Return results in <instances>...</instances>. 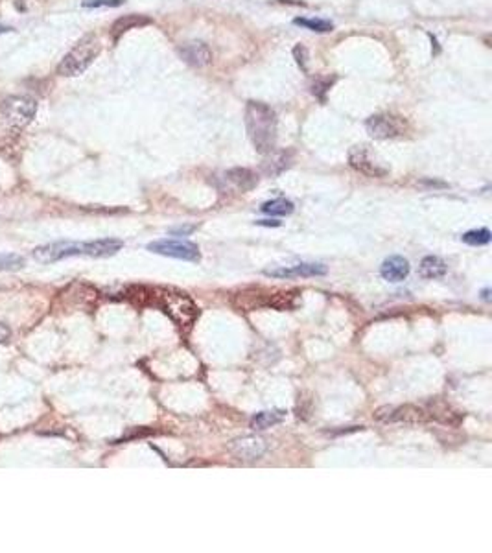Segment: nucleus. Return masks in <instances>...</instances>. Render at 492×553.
<instances>
[{
  "instance_id": "obj_1",
  "label": "nucleus",
  "mask_w": 492,
  "mask_h": 553,
  "mask_svg": "<svg viewBox=\"0 0 492 553\" xmlns=\"http://www.w3.org/2000/svg\"><path fill=\"white\" fill-rule=\"evenodd\" d=\"M122 247H124V242L116 240V238H102V240L93 242H50V244L35 247L32 257L43 264L57 262L69 257L107 258L116 255Z\"/></svg>"
},
{
  "instance_id": "obj_2",
  "label": "nucleus",
  "mask_w": 492,
  "mask_h": 553,
  "mask_svg": "<svg viewBox=\"0 0 492 553\" xmlns=\"http://www.w3.org/2000/svg\"><path fill=\"white\" fill-rule=\"evenodd\" d=\"M246 127L249 140L258 154L268 155L277 146V115L268 104L249 102L246 107Z\"/></svg>"
},
{
  "instance_id": "obj_3",
  "label": "nucleus",
  "mask_w": 492,
  "mask_h": 553,
  "mask_svg": "<svg viewBox=\"0 0 492 553\" xmlns=\"http://www.w3.org/2000/svg\"><path fill=\"white\" fill-rule=\"evenodd\" d=\"M148 307L163 310L177 327H192L199 316V308L188 293L175 288H152L149 286Z\"/></svg>"
},
{
  "instance_id": "obj_4",
  "label": "nucleus",
  "mask_w": 492,
  "mask_h": 553,
  "mask_svg": "<svg viewBox=\"0 0 492 553\" xmlns=\"http://www.w3.org/2000/svg\"><path fill=\"white\" fill-rule=\"evenodd\" d=\"M100 50H102V44H100L98 37L94 33H87L61 60V63L57 65V74L65 78L80 76V74L87 71L89 66L93 65V61L98 57Z\"/></svg>"
},
{
  "instance_id": "obj_5",
  "label": "nucleus",
  "mask_w": 492,
  "mask_h": 553,
  "mask_svg": "<svg viewBox=\"0 0 492 553\" xmlns=\"http://www.w3.org/2000/svg\"><path fill=\"white\" fill-rule=\"evenodd\" d=\"M37 102L30 96H10L0 104V122L8 129H22L35 118Z\"/></svg>"
},
{
  "instance_id": "obj_6",
  "label": "nucleus",
  "mask_w": 492,
  "mask_h": 553,
  "mask_svg": "<svg viewBox=\"0 0 492 553\" xmlns=\"http://www.w3.org/2000/svg\"><path fill=\"white\" fill-rule=\"evenodd\" d=\"M148 251L155 255H163V257L179 258L186 262H199L201 253L199 247L194 242L188 240H175V238H161V240L149 242Z\"/></svg>"
},
{
  "instance_id": "obj_7",
  "label": "nucleus",
  "mask_w": 492,
  "mask_h": 553,
  "mask_svg": "<svg viewBox=\"0 0 492 553\" xmlns=\"http://www.w3.org/2000/svg\"><path fill=\"white\" fill-rule=\"evenodd\" d=\"M374 419L385 424H419V422H426L430 419L428 411L424 408L413 404L404 406H383L374 411Z\"/></svg>"
},
{
  "instance_id": "obj_8",
  "label": "nucleus",
  "mask_w": 492,
  "mask_h": 553,
  "mask_svg": "<svg viewBox=\"0 0 492 553\" xmlns=\"http://www.w3.org/2000/svg\"><path fill=\"white\" fill-rule=\"evenodd\" d=\"M365 129L372 138L385 140V138L400 137L408 129V122L402 116L391 115V113H380V115H372L367 118Z\"/></svg>"
},
{
  "instance_id": "obj_9",
  "label": "nucleus",
  "mask_w": 492,
  "mask_h": 553,
  "mask_svg": "<svg viewBox=\"0 0 492 553\" xmlns=\"http://www.w3.org/2000/svg\"><path fill=\"white\" fill-rule=\"evenodd\" d=\"M266 277L271 279H310V277H323L327 275V266L316 262H301L295 266H279V268L264 269Z\"/></svg>"
},
{
  "instance_id": "obj_10",
  "label": "nucleus",
  "mask_w": 492,
  "mask_h": 553,
  "mask_svg": "<svg viewBox=\"0 0 492 553\" xmlns=\"http://www.w3.org/2000/svg\"><path fill=\"white\" fill-rule=\"evenodd\" d=\"M349 165L367 177H385L389 170L374 161L367 146H354L349 152Z\"/></svg>"
},
{
  "instance_id": "obj_11",
  "label": "nucleus",
  "mask_w": 492,
  "mask_h": 553,
  "mask_svg": "<svg viewBox=\"0 0 492 553\" xmlns=\"http://www.w3.org/2000/svg\"><path fill=\"white\" fill-rule=\"evenodd\" d=\"M268 444L262 437L258 435H247V437L236 439L235 443L230 444V452L236 460L240 461H257L266 454Z\"/></svg>"
},
{
  "instance_id": "obj_12",
  "label": "nucleus",
  "mask_w": 492,
  "mask_h": 553,
  "mask_svg": "<svg viewBox=\"0 0 492 553\" xmlns=\"http://www.w3.org/2000/svg\"><path fill=\"white\" fill-rule=\"evenodd\" d=\"M410 271V262L404 257H399V255L385 258L382 266H380V275L389 282H402L404 279H408Z\"/></svg>"
},
{
  "instance_id": "obj_13",
  "label": "nucleus",
  "mask_w": 492,
  "mask_h": 553,
  "mask_svg": "<svg viewBox=\"0 0 492 553\" xmlns=\"http://www.w3.org/2000/svg\"><path fill=\"white\" fill-rule=\"evenodd\" d=\"M181 55L186 63L194 66H205L212 61V52L208 48V44L201 41H194V43H186L179 48Z\"/></svg>"
},
{
  "instance_id": "obj_14",
  "label": "nucleus",
  "mask_w": 492,
  "mask_h": 553,
  "mask_svg": "<svg viewBox=\"0 0 492 553\" xmlns=\"http://www.w3.org/2000/svg\"><path fill=\"white\" fill-rule=\"evenodd\" d=\"M152 19L146 15H135V13H131V15H124L120 17V19H116L115 22H113V26H111V35H113V41H118V39L124 35L126 32H129V30H133V28H140V26H148V24H152Z\"/></svg>"
},
{
  "instance_id": "obj_15",
  "label": "nucleus",
  "mask_w": 492,
  "mask_h": 553,
  "mask_svg": "<svg viewBox=\"0 0 492 553\" xmlns=\"http://www.w3.org/2000/svg\"><path fill=\"white\" fill-rule=\"evenodd\" d=\"M225 179L235 186L236 190L240 192H249L258 185V176L249 168H233L227 170Z\"/></svg>"
},
{
  "instance_id": "obj_16",
  "label": "nucleus",
  "mask_w": 492,
  "mask_h": 553,
  "mask_svg": "<svg viewBox=\"0 0 492 553\" xmlns=\"http://www.w3.org/2000/svg\"><path fill=\"white\" fill-rule=\"evenodd\" d=\"M448 271V266L444 262L441 257H435V255H428L421 260V266H419V273H421L422 279H441L444 277Z\"/></svg>"
},
{
  "instance_id": "obj_17",
  "label": "nucleus",
  "mask_w": 492,
  "mask_h": 553,
  "mask_svg": "<svg viewBox=\"0 0 492 553\" xmlns=\"http://www.w3.org/2000/svg\"><path fill=\"white\" fill-rule=\"evenodd\" d=\"M268 155L269 159H266V163L262 165V172L266 176H280L286 168H290L291 152H271Z\"/></svg>"
},
{
  "instance_id": "obj_18",
  "label": "nucleus",
  "mask_w": 492,
  "mask_h": 553,
  "mask_svg": "<svg viewBox=\"0 0 492 553\" xmlns=\"http://www.w3.org/2000/svg\"><path fill=\"white\" fill-rule=\"evenodd\" d=\"M286 419V411L282 410H268V411H260L257 415L253 417L249 426L257 432H262V430H268V428L275 426V424H280V422Z\"/></svg>"
},
{
  "instance_id": "obj_19",
  "label": "nucleus",
  "mask_w": 492,
  "mask_h": 553,
  "mask_svg": "<svg viewBox=\"0 0 492 553\" xmlns=\"http://www.w3.org/2000/svg\"><path fill=\"white\" fill-rule=\"evenodd\" d=\"M293 203L286 197H277V199H271V201H266L260 207V210L269 216H288V214L293 212Z\"/></svg>"
},
{
  "instance_id": "obj_20",
  "label": "nucleus",
  "mask_w": 492,
  "mask_h": 553,
  "mask_svg": "<svg viewBox=\"0 0 492 553\" xmlns=\"http://www.w3.org/2000/svg\"><path fill=\"white\" fill-rule=\"evenodd\" d=\"M297 26L307 28V30H312V32L318 33H327L332 32L334 24L330 21H323V19H304V17H297L293 21Z\"/></svg>"
},
{
  "instance_id": "obj_21",
  "label": "nucleus",
  "mask_w": 492,
  "mask_h": 553,
  "mask_svg": "<svg viewBox=\"0 0 492 553\" xmlns=\"http://www.w3.org/2000/svg\"><path fill=\"white\" fill-rule=\"evenodd\" d=\"M461 240L468 244V246H487L491 242V230L489 229H476V230H468L465 235L461 236Z\"/></svg>"
},
{
  "instance_id": "obj_22",
  "label": "nucleus",
  "mask_w": 492,
  "mask_h": 553,
  "mask_svg": "<svg viewBox=\"0 0 492 553\" xmlns=\"http://www.w3.org/2000/svg\"><path fill=\"white\" fill-rule=\"evenodd\" d=\"M24 268V258L15 253H0V271H17Z\"/></svg>"
},
{
  "instance_id": "obj_23",
  "label": "nucleus",
  "mask_w": 492,
  "mask_h": 553,
  "mask_svg": "<svg viewBox=\"0 0 492 553\" xmlns=\"http://www.w3.org/2000/svg\"><path fill=\"white\" fill-rule=\"evenodd\" d=\"M334 82H336V78H318V80L313 82L312 93L316 94V96H318V98L321 100L323 104L327 102V96H325V94H327L328 89L332 87Z\"/></svg>"
},
{
  "instance_id": "obj_24",
  "label": "nucleus",
  "mask_w": 492,
  "mask_h": 553,
  "mask_svg": "<svg viewBox=\"0 0 492 553\" xmlns=\"http://www.w3.org/2000/svg\"><path fill=\"white\" fill-rule=\"evenodd\" d=\"M124 4V0H83V8H116Z\"/></svg>"
},
{
  "instance_id": "obj_25",
  "label": "nucleus",
  "mask_w": 492,
  "mask_h": 553,
  "mask_svg": "<svg viewBox=\"0 0 492 553\" xmlns=\"http://www.w3.org/2000/svg\"><path fill=\"white\" fill-rule=\"evenodd\" d=\"M293 55H295V61L297 65L301 66L302 71L308 72V66H307V61H308V50L302 46V44H297L295 48H293Z\"/></svg>"
},
{
  "instance_id": "obj_26",
  "label": "nucleus",
  "mask_w": 492,
  "mask_h": 553,
  "mask_svg": "<svg viewBox=\"0 0 492 553\" xmlns=\"http://www.w3.org/2000/svg\"><path fill=\"white\" fill-rule=\"evenodd\" d=\"M10 334H11L10 327H6L4 323H0V341L8 340V338H10Z\"/></svg>"
},
{
  "instance_id": "obj_27",
  "label": "nucleus",
  "mask_w": 492,
  "mask_h": 553,
  "mask_svg": "<svg viewBox=\"0 0 492 553\" xmlns=\"http://www.w3.org/2000/svg\"><path fill=\"white\" fill-rule=\"evenodd\" d=\"M257 225H264V227H279L280 221H275V219H260V221H257Z\"/></svg>"
},
{
  "instance_id": "obj_28",
  "label": "nucleus",
  "mask_w": 492,
  "mask_h": 553,
  "mask_svg": "<svg viewBox=\"0 0 492 553\" xmlns=\"http://www.w3.org/2000/svg\"><path fill=\"white\" fill-rule=\"evenodd\" d=\"M190 230H194V227H181V229L172 230V235H186V233H190Z\"/></svg>"
},
{
  "instance_id": "obj_29",
  "label": "nucleus",
  "mask_w": 492,
  "mask_h": 553,
  "mask_svg": "<svg viewBox=\"0 0 492 553\" xmlns=\"http://www.w3.org/2000/svg\"><path fill=\"white\" fill-rule=\"evenodd\" d=\"M13 32V28L11 26H4V24H0V33H10Z\"/></svg>"
},
{
  "instance_id": "obj_30",
  "label": "nucleus",
  "mask_w": 492,
  "mask_h": 553,
  "mask_svg": "<svg viewBox=\"0 0 492 553\" xmlns=\"http://www.w3.org/2000/svg\"><path fill=\"white\" fill-rule=\"evenodd\" d=\"M489 293H491V290H483V301H491V296H489Z\"/></svg>"
}]
</instances>
